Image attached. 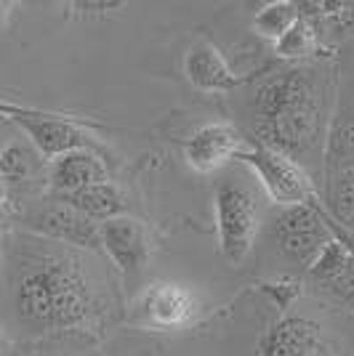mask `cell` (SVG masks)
<instances>
[{
	"label": "cell",
	"instance_id": "cell-1",
	"mask_svg": "<svg viewBox=\"0 0 354 356\" xmlns=\"http://www.w3.org/2000/svg\"><path fill=\"white\" fill-rule=\"evenodd\" d=\"M11 306L30 332L83 325L93 312V287L80 250L67 245L22 248L11 268Z\"/></svg>",
	"mask_w": 354,
	"mask_h": 356
},
{
	"label": "cell",
	"instance_id": "cell-2",
	"mask_svg": "<svg viewBox=\"0 0 354 356\" xmlns=\"http://www.w3.org/2000/svg\"><path fill=\"white\" fill-rule=\"evenodd\" d=\"M328 80L317 67L277 70L253 93V131L259 144L301 160L325 144Z\"/></svg>",
	"mask_w": 354,
	"mask_h": 356
},
{
	"label": "cell",
	"instance_id": "cell-3",
	"mask_svg": "<svg viewBox=\"0 0 354 356\" xmlns=\"http://www.w3.org/2000/svg\"><path fill=\"white\" fill-rule=\"evenodd\" d=\"M213 210H216L219 250L229 264L237 266L253 250V242L261 226L259 197L243 176H226L216 184Z\"/></svg>",
	"mask_w": 354,
	"mask_h": 356
},
{
	"label": "cell",
	"instance_id": "cell-4",
	"mask_svg": "<svg viewBox=\"0 0 354 356\" xmlns=\"http://www.w3.org/2000/svg\"><path fill=\"white\" fill-rule=\"evenodd\" d=\"M237 160L251 168L253 176L259 178L266 197L275 205L295 208V205H314L317 202L314 184L307 176V170L301 168V163H295L280 152L261 147V144H253V147L243 149L237 154Z\"/></svg>",
	"mask_w": 354,
	"mask_h": 356
},
{
	"label": "cell",
	"instance_id": "cell-5",
	"mask_svg": "<svg viewBox=\"0 0 354 356\" xmlns=\"http://www.w3.org/2000/svg\"><path fill=\"white\" fill-rule=\"evenodd\" d=\"M0 112H6L14 120L16 125L27 134L32 147L38 149V154L45 160H56L67 152L75 149H88L91 141L75 122L70 120L54 118V115H43V112H32V109H22V106L0 104Z\"/></svg>",
	"mask_w": 354,
	"mask_h": 356
},
{
	"label": "cell",
	"instance_id": "cell-6",
	"mask_svg": "<svg viewBox=\"0 0 354 356\" xmlns=\"http://www.w3.org/2000/svg\"><path fill=\"white\" fill-rule=\"evenodd\" d=\"M275 234L280 242V250L304 266H309L317 258V252L333 239L330 226L323 221V216L317 213L314 205H295L285 208L277 218Z\"/></svg>",
	"mask_w": 354,
	"mask_h": 356
},
{
	"label": "cell",
	"instance_id": "cell-7",
	"mask_svg": "<svg viewBox=\"0 0 354 356\" xmlns=\"http://www.w3.org/2000/svg\"><path fill=\"white\" fill-rule=\"evenodd\" d=\"M30 229L40 237L67 245L72 250H102L99 223L91 221L80 210L70 208L67 202L54 200L30 218Z\"/></svg>",
	"mask_w": 354,
	"mask_h": 356
},
{
	"label": "cell",
	"instance_id": "cell-8",
	"mask_svg": "<svg viewBox=\"0 0 354 356\" xmlns=\"http://www.w3.org/2000/svg\"><path fill=\"white\" fill-rule=\"evenodd\" d=\"M197 314V298L187 284L152 282L139 298L141 325L152 330H178L187 327Z\"/></svg>",
	"mask_w": 354,
	"mask_h": 356
},
{
	"label": "cell",
	"instance_id": "cell-9",
	"mask_svg": "<svg viewBox=\"0 0 354 356\" xmlns=\"http://www.w3.org/2000/svg\"><path fill=\"white\" fill-rule=\"evenodd\" d=\"M99 239H102V250L112 258V264L125 277H133L147 268L152 245L141 221H136L131 216L109 218L99 223Z\"/></svg>",
	"mask_w": 354,
	"mask_h": 356
},
{
	"label": "cell",
	"instance_id": "cell-10",
	"mask_svg": "<svg viewBox=\"0 0 354 356\" xmlns=\"http://www.w3.org/2000/svg\"><path fill=\"white\" fill-rule=\"evenodd\" d=\"M245 149L243 138L226 122H210L197 128L184 141V157L200 173H213L226 163L237 160V154Z\"/></svg>",
	"mask_w": 354,
	"mask_h": 356
},
{
	"label": "cell",
	"instance_id": "cell-11",
	"mask_svg": "<svg viewBox=\"0 0 354 356\" xmlns=\"http://www.w3.org/2000/svg\"><path fill=\"white\" fill-rule=\"evenodd\" d=\"M259 356H330V346L317 322L288 316L266 332Z\"/></svg>",
	"mask_w": 354,
	"mask_h": 356
},
{
	"label": "cell",
	"instance_id": "cell-12",
	"mask_svg": "<svg viewBox=\"0 0 354 356\" xmlns=\"http://www.w3.org/2000/svg\"><path fill=\"white\" fill-rule=\"evenodd\" d=\"M184 74L203 93H226L240 86V77L224 54L208 40H197L184 54Z\"/></svg>",
	"mask_w": 354,
	"mask_h": 356
},
{
	"label": "cell",
	"instance_id": "cell-13",
	"mask_svg": "<svg viewBox=\"0 0 354 356\" xmlns=\"http://www.w3.org/2000/svg\"><path fill=\"white\" fill-rule=\"evenodd\" d=\"M109 170L104 160L91 149H75L54 160L51 165V186L56 194H70L77 189H88L96 184H107Z\"/></svg>",
	"mask_w": 354,
	"mask_h": 356
},
{
	"label": "cell",
	"instance_id": "cell-14",
	"mask_svg": "<svg viewBox=\"0 0 354 356\" xmlns=\"http://www.w3.org/2000/svg\"><path fill=\"white\" fill-rule=\"evenodd\" d=\"M325 173L328 178L354 170V106H339L325 134Z\"/></svg>",
	"mask_w": 354,
	"mask_h": 356
},
{
	"label": "cell",
	"instance_id": "cell-15",
	"mask_svg": "<svg viewBox=\"0 0 354 356\" xmlns=\"http://www.w3.org/2000/svg\"><path fill=\"white\" fill-rule=\"evenodd\" d=\"M59 202H67L70 208L80 210L83 216H88L91 221L104 223L109 218H118L123 216V194L107 181V184H96V186H88V189H77V192L70 194H56Z\"/></svg>",
	"mask_w": 354,
	"mask_h": 356
},
{
	"label": "cell",
	"instance_id": "cell-16",
	"mask_svg": "<svg viewBox=\"0 0 354 356\" xmlns=\"http://www.w3.org/2000/svg\"><path fill=\"white\" fill-rule=\"evenodd\" d=\"M301 19V6L293 0H275L264 3L251 19V30L269 43H277L285 32Z\"/></svg>",
	"mask_w": 354,
	"mask_h": 356
},
{
	"label": "cell",
	"instance_id": "cell-17",
	"mask_svg": "<svg viewBox=\"0 0 354 356\" xmlns=\"http://www.w3.org/2000/svg\"><path fill=\"white\" fill-rule=\"evenodd\" d=\"M311 11H301V14L314 24L317 35H328V38H346L354 35V3L352 0H336V3H307Z\"/></svg>",
	"mask_w": 354,
	"mask_h": 356
},
{
	"label": "cell",
	"instance_id": "cell-18",
	"mask_svg": "<svg viewBox=\"0 0 354 356\" xmlns=\"http://www.w3.org/2000/svg\"><path fill=\"white\" fill-rule=\"evenodd\" d=\"M275 45V54L285 61H304V59H311V56H317L320 54V35L314 30V24H311L307 16L301 14V19L295 22L291 30L282 35Z\"/></svg>",
	"mask_w": 354,
	"mask_h": 356
},
{
	"label": "cell",
	"instance_id": "cell-19",
	"mask_svg": "<svg viewBox=\"0 0 354 356\" xmlns=\"http://www.w3.org/2000/svg\"><path fill=\"white\" fill-rule=\"evenodd\" d=\"M354 255V248L346 242V239H339L333 237L328 245H325L323 250L317 252V258L309 264V271L314 280H320V282L330 284L336 277H339L344 268L349 266V261H352Z\"/></svg>",
	"mask_w": 354,
	"mask_h": 356
},
{
	"label": "cell",
	"instance_id": "cell-20",
	"mask_svg": "<svg viewBox=\"0 0 354 356\" xmlns=\"http://www.w3.org/2000/svg\"><path fill=\"white\" fill-rule=\"evenodd\" d=\"M38 168V154L35 149L24 144H6L0 152V176L6 184L11 181H27Z\"/></svg>",
	"mask_w": 354,
	"mask_h": 356
},
{
	"label": "cell",
	"instance_id": "cell-21",
	"mask_svg": "<svg viewBox=\"0 0 354 356\" xmlns=\"http://www.w3.org/2000/svg\"><path fill=\"white\" fill-rule=\"evenodd\" d=\"M330 208L339 223L354 229V170H344L330 178Z\"/></svg>",
	"mask_w": 354,
	"mask_h": 356
},
{
	"label": "cell",
	"instance_id": "cell-22",
	"mask_svg": "<svg viewBox=\"0 0 354 356\" xmlns=\"http://www.w3.org/2000/svg\"><path fill=\"white\" fill-rule=\"evenodd\" d=\"M125 3H72V8L77 11V16H104V14H109V11H120Z\"/></svg>",
	"mask_w": 354,
	"mask_h": 356
},
{
	"label": "cell",
	"instance_id": "cell-23",
	"mask_svg": "<svg viewBox=\"0 0 354 356\" xmlns=\"http://www.w3.org/2000/svg\"><path fill=\"white\" fill-rule=\"evenodd\" d=\"M8 202V184L3 181V176H0V208Z\"/></svg>",
	"mask_w": 354,
	"mask_h": 356
},
{
	"label": "cell",
	"instance_id": "cell-24",
	"mask_svg": "<svg viewBox=\"0 0 354 356\" xmlns=\"http://www.w3.org/2000/svg\"><path fill=\"white\" fill-rule=\"evenodd\" d=\"M6 351V330H3V325H0V354Z\"/></svg>",
	"mask_w": 354,
	"mask_h": 356
},
{
	"label": "cell",
	"instance_id": "cell-25",
	"mask_svg": "<svg viewBox=\"0 0 354 356\" xmlns=\"http://www.w3.org/2000/svg\"><path fill=\"white\" fill-rule=\"evenodd\" d=\"M8 14V3H0V19Z\"/></svg>",
	"mask_w": 354,
	"mask_h": 356
},
{
	"label": "cell",
	"instance_id": "cell-26",
	"mask_svg": "<svg viewBox=\"0 0 354 356\" xmlns=\"http://www.w3.org/2000/svg\"><path fill=\"white\" fill-rule=\"evenodd\" d=\"M0 152H3V147H0Z\"/></svg>",
	"mask_w": 354,
	"mask_h": 356
}]
</instances>
